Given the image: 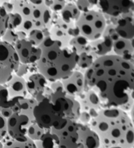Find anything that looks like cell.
I'll list each match as a JSON object with an SVG mask.
<instances>
[{
  "mask_svg": "<svg viewBox=\"0 0 134 148\" xmlns=\"http://www.w3.org/2000/svg\"><path fill=\"white\" fill-rule=\"evenodd\" d=\"M134 145V129L133 127L129 129L124 136L118 146L121 148H133Z\"/></svg>",
  "mask_w": 134,
  "mask_h": 148,
  "instance_id": "obj_30",
  "label": "cell"
},
{
  "mask_svg": "<svg viewBox=\"0 0 134 148\" xmlns=\"http://www.w3.org/2000/svg\"><path fill=\"white\" fill-rule=\"evenodd\" d=\"M97 1H77L75 3L81 12H84L91 10L94 5L97 4Z\"/></svg>",
  "mask_w": 134,
  "mask_h": 148,
  "instance_id": "obj_34",
  "label": "cell"
},
{
  "mask_svg": "<svg viewBox=\"0 0 134 148\" xmlns=\"http://www.w3.org/2000/svg\"><path fill=\"white\" fill-rule=\"evenodd\" d=\"M90 53L95 59L110 54L113 51V41L109 37L102 36L100 39L90 42Z\"/></svg>",
  "mask_w": 134,
  "mask_h": 148,
  "instance_id": "obj_20",
  "label": "cell"
},
{
  "mask_svg": "<svg viewBox=\"0 0 134 148\" xmlns=\"http://www.w3.org/2000/svg\"><path fill=\"white\" fill-rule=\"evenodd\" d=\"M41 55L37 63L39 73L49 82L64 80L77 69L79 56L74 47L48 36L39 46Z\"/></svg>",
  "mask_w": 134,
  "mask_h": 148,
  "instance_id": "obj_2",
  "label": "cell"
},
{
  "mask_svg": "<svg viewBox=\"0 0 134 148\" xmlns=\"http://www.w3.org/2000/svg\"><path fill=\"white\" fill-rule=\"evenodd\" d=\"M0 113L3 115L6 119H8L13 114V112H12V108H3L0 110Z\"/></svg>",
  "mask_w": 134,
  "mask_h": 148,
  "instance_id": "obj_41",
  "label": "cell"
},
{
  "mask_svg": "<svg viewBox=\"0 0 134 148\" xmlns=\"http://www.w3.org/2000/svg\"><path fill=\"white\" fill-rule=\"evenodd\" d=\"M35 119L20 112L12 114L7 119V134L12 139L25 141L28 139L27 132L28 128Z\"/></svg>",
  "mask_w": 134,
  "mask_h": 148,
  "instance_id": "obj_10",
  "label": "cell"
},
{
  "mask_svg": "<svg viewBox=\"0 0 134 148\" xmlns=\"http://www.w3.org/2000/svg\"><path fill=\"white\" fill-rule=\"evenodd\" d=\"M7 135V119L0 113V141Z\"/></svg>",
  "mask_w": 134,
  "mask_h": 148,
  "instance_id": "obj_35",
  "label": "cell"
},
{
  "mask_svg": "<svg viewBox=\"0 0 134 148\" xmlns=\"http://www.w3.org/2000/svg\"><path fill=\"white\" fill-rule=\"evenodd\" d=\"M47 131H48L44 129L42 127L39 126L37 123L35 121L28 128L27 136L30 140H32V141L35 142L37 141V140H39L41 138V137Z\"/></svg>",
  "mask_w": 134,
  "mask_h": 148,
  "instance_id": "obj_27",
  "label": "cell"
},
{
  "mask_svg": "<svg viewBox=\"0 0 134 148\" xmlns=\"http://www.w3.org/2000/svg\"><path fill=\"white\" fill-rule=\"evenodd\" d=\"M1 40L2 41H4L8 44L12 45L14 47V45L16 44L17 42L19 40V37L15 30L7 29V31L5 33L3 36L1 37Z\"/></svg>",
  "mask_w": 134,
  "mask_h": 148,
  "instance_id": "obj_33",
  "label": "cell"
},
{
  "mask_svg": "<svg viewBox=\"0 0 134 148\" xmlns=\"http://www.w3.org/2000/svg\"><path fill=\"white\" fill-rule=\"evenodd\" d=\"M50 85L49 87L52 91L53 93L58 92V91H65L64 89L63 84L61 83V80H58L53 82H49Z\"/></svg>",
  "mask_w": 134,
  "mask_h": 148,
  "instance_id": "obj_38",
  "label": "cell"
},
{
  "mask_svg": "<svg viewBox=\"0 0 134 148\" xmlns=\"http://www.w3.org/2000/svg\"><path fill=\"white\" fill-rule=\"evenodd\" d=\"M66 2L65 1H52V3L50 6L49 9L54 13H57L58 12H61L66 6Z\"/></svg>",
  "mask_w": 134,
  "mask_h": 148,
  "instance_id": "obj_36",
  "label": "cell"
},
{
  "mask_svg": "<svg viewBox=\"0 0 134 148\" xmlns=\"http://www.w3.org/2000/svg\"><path fill=\"white\" fill-rule=\"evenodd\" d=\"M61 82L65 92L75 98L86 91L84 74L78 70H75L70 76Z\"/></svg>",
  "mask_w": 134,
  "mask_h": 148,
  "instance_id": "obj_13",
  "label": "cell"
},
{
  "mask_svg": "<svg viewBox=\"0 0 134 148\" xmlns=\"http://www.w3.org/2000/svg\"><path fill=\"white\" fill-rule=\"evenodd\" d=\"M69 44L75 48L78 56L83 53H90L91 49L90 42L81 35L72 38Z\"/></svg>",
  "mask_w": 134,
  "mask_h": 148,
  "instance_id": "obj_24",
  "label": "cell"
},
{
  "mask_svg": "<svg viewBox=\"0 0 134 148\" xmlns=\"http://www.w3.org/2000/svg\"><path fill=\"white\" fill-rule=\"evenodd\" d=\"M13 11L19 14L22 20L30 21L35 29L48 31L52 24V12L44 1H12Z\"/></svg>",
  "mask_w": 134,
  "mask_h": 148,
  "instance_id": "obj_4",
  "label": "cell"
},
{
  "mask_svg": "<svg viewBox=\"0 0 134 148\" xmlns=\"http://www.w3.org/2000/svg\"><path fill=\"white\" fill-rule=\"evenodd\" d=\"M0 4L3 7V9L7 12V14L11 13L13 11V5H12L11 3H9V2H3V3Z\"/></svg>",
  "mask_w": 134,
  "mask_h": 148,
  "instance_id": "obj_40",
  "label": "cell"
},
{
  "mask_svg": "<svg viewBox=\"0 0 134 148\" xmlns=\"http://www.w3.org/2000/svg\"><path fill=\"white\" fill-rule=\"evenodd\" d=\"M33 116L38 125L47 131L57 127L65 119L50 99L37 103L33 110Z\"/></svg>",
  "mask_w": 134,
  "mask_h": 148,
  "instance_id": "obj_6",
  "label": "cell"
},
{
  "mask_svg": "<svg viewBox=\"0 0 134 148\" xmlns=\"http://www.w3.org/2000/svg\"><path fill=\"white\" fill-rule=\"evenodd\" d=\"M90 128L98 135L100 146L108 148L119 145L128 130L133 127L126 112L117 108L100 110L90 122Z\"/></svg>",
  "mask_w": 134,
  "mask_h": 148,
  "instance_id": "obj_3",
  "label": "cell"
},
{
  "mask_svg": "<svg viewBox=\"0 0 134 148\" xmlns=\"http://www.w3.org/2000/svg\"><path fill=\"white\" fill-rule=\"evenodd\" d=\"M20 64L14 47L0 40V85H4L11 80Z\"/></svg>",
  "mask_w": 134,
  "mask_h": 148,
  "instance_id": "obj_7",
  "label": "cell"
},
{
  "mask_svg": "<svg viewBox=\"0 0 134 148\" xmlns=\"http://www.w3.org/2000/svg\"><path fill=\"white\" fill-rule=\"evenodd\" d=\"M22 97L11 99L4 85H0V110L3 108H12Z\"/></svg>",
  "mask_w": 134,
  "mask_h": 148,
  "instance_id": "obj_26",
  "label": "cell"
},
{
  "mask_svg": "<svg viewBox=\"0 0 134 148\" xmlns=\"http://www.w3.org/2000/svg\"><path fill=\"white\" fill-rule=\"evenodd\" d=\"M3 144L0 141V148H3Z\"/></svg>",
  "mask_w": 134,
  "mask_h": 148,
  "instance_id": "obj_43",
  "label": "cell"
},
{
  "mask_svg": "<svg viewBox=\"0 0 134 148\" xmlns=\"http://www.w3.org/2000/svg\"><path fill=\"white\" fill-rule=\"evenodd\" d=\"M79 148H99V138L87 125L78 123Z\"/></svg>",
  "mask_w": 134,
  "mask_h": 148,
  "instance_id": "obj_15",
  "label": "cell"
},
{
  "mask_svg": "<svg viewBox=\"0 0 134 148\" xmlns=\"http://www.w3.org/2000/svg\"><path fill=\"white\" fill-rule=\"evenodd\" d=\"M50 101L55 104L64 118L77 121L81 110L77 98L67 94L65 91L53 93Z\"/></svg>",
  "mask_w": 134,
  "mask_h": 148,
  "instance_id": "obj_9",
  "label": "cell"
},
{
  "mask_svg": "<svg viewBox=\"0 0 134 148\" xmlns=\"http://www.w3.org/2000/svg\"><path fill=\"white\" fill-rule=\"evenodd\" d=\"M86 91L93 90L103 108H117L124 112L134 103V63L113 53L95 60L85 71Z\"/></svg>",
  "mask_w": 134,
  "mask_h": 148,
  "instance_id": "obj_1",
  "label": "cell"
},
{
  "mask_svg": "<svg viewBox=\"0 0 134 148\" xmlns=\"http://www.w3.org/2000/svg\"><path fill=\"white\" fill-rule=\"evenodd\" d=\"M8 16L9 20L7 29L16 30L22 23V19L21 16L16 12H11V13L8 14Z\"/></svg>",
  "mask_w": 134,
  "mask_h": 148,
  "instance_id": "obj_32",
  "label": "cell"
},
{
  "mask_svg": "<svg viewBox=\"0 0 134 148\" xmlns=\"http://www.w3.org/2000/svg\"><path fill=\"white\" fill-rule=\"evenodd\" d=\"M99 148H104V147H99ZM108 148H121V147L120 146H118V145H117V146H113V147H108Z\"/></svg>",
  "mask_w": 134,
  "mask_h": 148,
  "instance_id": "obj_42",
  "label": "cell"
},
{
  "mask_svg": "<svg viewBox=\"0 0 134 148\" xmlns=\"http://www.w3.org/2000/svg\"><path fill=\"white\" fill-rule=\"evenodd\" d=\"M92 119V117L90 116V114L86 112H81V114H80L79 120L81 121L82 124L86 125L90 123Z\"/></svg>",
  "mask_w": 134,
  "mask_h": 148,
  "instance_id": "obj_39",
  "label": "cell"
},
{
  "mask_svg": "<svg viewBox=\"0 0 134 148\" xmlns=\"http://www.w3.org/2000/svg\"><path fill=\"white\" fill-rule=\"evenodd\" d=\"M8 20V14L0 4V40L7 29Z\"/></svg>",
  "mask_w": 134,
  "mask_h": 148,
  "instance_id": "obj_31",
  "label": "cell"
},
{
  "mask_svg": "<svg viewBox=\"0 0 134 148\" xmlns=\"http://www.w3.org/2000/svg\"><path fill=\"white\" fill-rule=\"evenodd\" d=\"M133 12L112 18V24L115 25V31L120 38L133 40Z\"/></svg>",
  "mask_w": 134,
  "mask_h": 148,
  "instance_id": "obj_14",
  "label": "cell"
},
{
  "mask_svg": "<svg viewBox=\"0 0 134 148\" xmlns=\"http://www.w3.org/2000/svg\"><path fill=\"white\" fill-rule=\"evenodd\" d=\"M24 78L26 83L28 92L33 98L49 86L48 85L49 82L39 73L26 75Z\"/></svg>",
  "mask_w": 134,
  "mask_h": 148,
  "instance_id": "obj_17",
  "label": "cell"
},
{
  "mask_svg": "<svg viewBox=\"0 0 134 148\" xmlns=\"http://www.w3.org/2000/svg\"><path fill=\"white\" fill-rule=\"evenodd\" d=\"M107 25L105 15L100 11L93 9L82 12L75 23L80 35L89 42L94 41L102 37Z\"/></svg>",
  "mask_w": 134,
  "mask_h": 148,
  "instance_id": "obj_5",
  "label": "cell"
},
{
  "mask_svg": "<svg viewBox=\"0 0 134 148\" xmlns=\"http://www.w3.org/2000/svg\"><path fill=\"white\" fill-rule=\"evenodd\" d=\"M95 60L96 59L94 58L91 53H81V54L79 55V61L78 63H77V67L86 71L91 67Z\"/></svg>",
  "mask_w": 134,
  "mask_h": 148,
  "instance_id": "obj_29",
  "label": "cell"
},
{
  "mask_svg": "<svg viewBox=\"0 0 134 148\" xmlns=\"http://www.w3.org/2000/svg\"><path fill=\"white\" fill-rule=\"evenodd\" d=\"M133 40L119 38L117 40L113 41V51L114 53L113 54L120 56L126 61L133 63Z\"/></svg>",
  "mask_w": 134,
  "mask_h": 148,
  "instance_id": "obj_18",
  "label": "cell"
},
{
  "mask_svg": "<svg viewBox=\"0 0 134 148\" xmlns=\"http://www.w3.org/2000/svg\"><path fill=\"white\" fill-rule=\"evenodd\" d=\"M78 101L81 105V112H88L91 110L99 112L102 109L99 97L93 90H89L79 96Z\"/></svg>",
  "mask_w": 134,
  "mask_h": 148,
  "instance_id": "obj_19",
  "label": "cell"
},
{
  "mask_svg": "<svg viewBox=\"0 0 134 148\" xmlns=\"http://www.w3.org/2000/svg\"><path fill=\"white\" fill-rule=\"evenodd\" d=\"M49 36V32L42 31V30L34 29L32 30L28 35L27 38L30 41H32L36 47H39L41 43L46 37Z\"/></svg>",
  "mask_w": 134,
  "mask_h": 148,
  "instance_id": "obj_28",
  "label": "cell"
},
{
  "mask_svg": "<svg viewBox=\"0 0 134 148\" xmlns=\"http://www.w3.org/2000/svg\"><path fill=\"white\" fill-rule=\"evenodd\" d=\"M4 86L6 87L11 99L28 97V95L29 93L27 90L26 83L25 79L23 77H20L16 75H14L11 80L4 84Z\"/></svg>",
  "mask_w": 134,
  "mask_h": 148,
  "instance_id": "obj_16",
  "label": "cell"
},
{
  "mask_svg": "<svg viewBox=\"0 0 134 148\" xmlns=\"http://www.w3.org/2000/svg\"><path fill=\"white\" fill-rule=\"evenodd\" d=\"M49 30V37L51 39L58 40L65 44H69L72 37L69 35L68 30L57 25H54L53 26H51Z\"/></svg>",
  "mask_w": 134,
  "mask_h": 148,
  "instance_id": "obj_23",
  "label": "cell"
},
{
  "mask_svg": "<svg viewBox=\"0 0 134 148\" xmlns=\"http://www.w3.org/2000/svg\"><path fill=\"white\" fill-rule=\"evenodd\" d=\"M81 12L73 3H66V6L60 12V16L63 21L68 24H75L81 15Z\"/></svg>",
  "mask_w": 134,
  "mask_h": 148,
  "instance_id": "obj_21",
  "label": "cell"
},
{
  "mask_svg": "<svg viewBox=\"0 0 134 148\" xmlns=\"http://www.w3.org/2000/svg\"><path fill=\"white\" fill-rule=\"evenodd\" d=\"M13 47L22 64L35 63L41 57V50L39 47H36L28 38L19 40Z\"/></svg>",
  "mask_w": 134,
  "mask_h": 148,
  "instance_id": "obj_11",
  "label": "cell"
},
{
  "mask_svg": "<svg viewBox=\"0 0 134 148\" xmlns=\"http://www.w3.org/2000/svg\"><path fill=\"white\" fill-rule=\"evenodd\" d=\"M3 144V148H36L35 143L29 138L25 141L12 139L8 134L1 141Z\"/></svg>",
  "mask_w": 134,
  "mask_h": 148,
  "instance_id": "obj_22",
  "label": "cell"
},
{
  "mask_svg": "<svg viewBox=\"0 0 134 148\" xmlns=\"http://www.w3.org/2000/svg\"><path fill=\"white\" fill-rule=\"evenodd\" d=\"M36 148H56L58 147V140L55 134L47 131L39 140L34 142Z\"/></svg>",
  "mask_w": 134,
  "mask_h": 148,
  "instance_id": "obj_25",
  "label": "cell"
},
{
  "mask_svg": "<svg viewBox=\"0 0 134 148\" xmlns=\"http://www.w3.org/2000/svg\"><path fill=\"white\" fill-rule=\"evenodd\" d=\"M58 140V148H79L78 122L64 119L58 125L50 130Z\"/></svg>",
  "mask_w": 134,
  "mask_h": 148,
  "instance_id": "obj_8",
  "label": "cell"
},
{
  "mask_svg": "<svg viewBox=\"0 0 134 148\" xmlns=\"http://www.w3.org/2000/svg\"><path fill=\"white\" fill-rule=\"evenodd\" d=\"M97 6L103 14L116 18L133 12L134 3L132 1H97Z\"/></svg>",
  "mask_w": 134,
  "mask_h": 148,
  "instance_id": "obj_12",
  "label": "cell"
},
{
  "mask_svg": "<svg viewBox=\"0 0 134 148\" xmlns=\"http://www.w3.org/2000/svg\"><path fill=\"white\" fill-rule=\"evenodd\" d=\"M29 69L30 65L22 64V63H20L15 75L18 76H20V77L24 78V76L28 75V73H29Z\"/></svg>",
  "mask_w": 134,
  "mask_h": 148,
  "instance_id": "obj_37",
  "label": "cell"
}]
</instances>
